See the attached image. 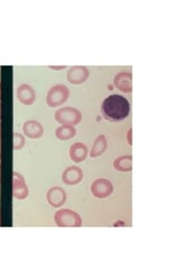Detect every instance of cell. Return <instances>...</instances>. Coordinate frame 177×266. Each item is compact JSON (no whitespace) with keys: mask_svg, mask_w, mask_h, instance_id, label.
<instances>
[{"mask_svg":"<svg viewBox=\"0 0 177 266\" xmlns=\"http://www.w3.org/2000/svg\"><path fill=\"white\" fill-rule=\"evenodd\" d=\"M0 140H2V123H0Z\"/></svg>","mask_w":177,"mask_h":266,"instance_id":"ffe728a7","label":"cell"},{"mask_svg":"<svg viewBox=\"0 0 177 266\" xmlns=\"http://www.w3.org/2000/svg\"><path fill=\"white\" fill-rule=\"evenodd\" d=\"M17 98L22 105L31 106L35 101V92L29 84H21L17 90Z\"/></svg>","mask_w":177,"mask_h":266,"instance_id":"8fae6325","label":"cell"},{"mask_svg":"<svg viewBox=\"0 0 177 266\" xmlns=\"http://www.w3.org/2000/svg\"><path fill=\"white\" fill-rule=\"evenodd\" d=\"M47 200L52 207H60L66 203L67 193L60 187H53L47 193Z\"/></svg>","mask_w":177,"mask_h":266,"instance_id":"9c48e42d","label":"cell"},{"mask_svg":"<svg viewBox=\"0 0 177 266\" xmlns=\"http://www.w3.org/2000/svg\"><path fill=\"white\" fill-rule=\"evenodd\" d=\"M91 192L98 199L109 198L112 192H113V186L106 179H98V180L92 183Z\"/></svg>","mask_w":177,"mask_h":266,"instance_id":"5b68a950","label":"cell"},{"mask_svg":"<svg viewBox=\"0 0 177 266\" xmlns=\"http://www.w3.org/2000/svg\"><path fill=\"white\" fill-rule=\"evenodd\" d=\"M129 102L120 95L109 96L101 105V113L103 118L111 122H120L129 115Z\"/></svg>","mask_w":177,"mask_h":266,"instance_id":"6da1fadb","label":"cell"},{"mask_svg":"<svg viewBox=\"0 0 177 266\" xmlns=\"http://www.w3.org/2000/svg\"><path fill=\"white\" fill-rule=\"evenodd\" d=\"M58 123L62 125H76L81 122L82 113L76 108L64 107L59 109L55 114Z\"/></svg>","mask_w":177,"mask_h":266,"instance_id":"3957f363","label":"cell"},{"mask_svg":"<svg viewBox=\"0 0 177 266\" xmlns=\"http://www.w3.org/2000/svg\"><path fill=\"white\" fill-rule=\"evenodd\" d=\"M131 135H132V130H128V132H127V141H128V144H129V146H132Z\"/></svg>","mask_w":177,"mask_h":266,"instance_id":"d6986e66","label":"cell"},{"mask_svg":"<svg viewBox=\"0 0 177 266\" xmlns=\"http://www.w3.org/2000/svg\"><path fill=\"white\" fill-rule=\"evenodd\" d=\"M114 85L117 89L125 94L132 91V73L121 71L114 77Z\"/></svg>","mask_w":177,"mask_h":266,"instance_id":"30bf717a","label":"cell"},{"mask_svg":"<svg viewBox=\"0 0 177 266\" xmlns=\"http://www.w3.org/2000/svg\"><path fill=\"white\" fill-rule=\"evenodd\" d=\"M0 225H2V218H0Z\"/></svg>","mask_w":177,"mask_h":266,"instance_id":"d4e9b609","label":"cell"},{"mask_svg":"<svg viewBox=\"0 0 177 266\" xmlns=\"http://www.w3.org/2000/svg\"><path fill=\"white\" fill-rule=\"evenodd\" d=\"M0 99H2V83H0Z\"/></svg>","mask_w":177,"mask_h":266,"instance_id":"44dd1931","label":"cell"},{"mask_svg":"<svg viewBox=\"0 0 177 266\" xmlns=\"http://www.w3.org/2000/svg\"><path fill=\"white\" fill-rule=\"evenodd\" d=\"M23 133L29 139H39L43 135V128L38 121L29 120L22 126Z\"/></svg>","mask_w":177,"mask_h":266,"instance_id":"7c38bea8","label":"cell"},{"mask_svg":"<svg viewBox=\"0 0 177 266\" xmlns=\"http://www.w3.org/2000/svg\"><path fill=\"white\" fill-rule=\"evenodd\" d=\"M83 180V171L78 166H69L62 173V181L67 186H76Z\"/></svg>","mask_w":177,"mask_h":266,"instance_id":"ba28073f","label":"cell"},{"mask_svg":"<svg viewBox=\"0 0 177 266\" xmlns=\"http://www.w3.org/2000/svg\"><path fill=\"white\" fill-rule=\"evenodd\" d=\"M90 76V71L86 67L83 66H74L69 69L67 73V78L70 83L72 84H81L84 83Z\"/></svg>","mask_w":177,"mask_h":266,"instance_id":"8992f818","label":"cell"},{"mask_svg":"<svg viewBox=\"0 0 177 266\" xmlns=\"http://www.w3.org/2000/svg\"><path fill=\"white\" fill-rule=\"evenodd\" d=\"M25 143H26L25 137L20 135V133L14 132V149L16 150V151L25 147Z\"/></svg>","mask_w":177,"mask_h":266,"instance_id":"e0dca14e","label":"cell"},{"mask_svg":"<svg viewBox=\"0 0 177 266\" xmlns=\"http://www.w3.org/2000/svg\"><path fill=\"white\" fill-rule=\"evenodd\" d=\"M49 68L53 69V70H62V69H66L67 67L66 66H59V67H57V66H49Z\"/></svg>","mask_w":177,"mask_h":266,"instance_id":"ac0fdd59","label":"cell"},{"mask_svg":"<svg viewBox=\"0 0 177 266\" xmlns=\"http://www.w3.org/2000/svg\"><path fill=\"white\" fill-rule=\"evenodd\" d=\"M0 181H2V166H0Z\"/></svg>","mask_w":177,"mask_h":266,"instance_id":"7402d4cb","label":"cell"},{"mask_svg":"<svg viewBox=\"0 0 177 266\" xmlns=\"http://www.w3.org/2000/svg\"><path fill=\"white\" fill-rule=\"evenodd\" d=\"M29 190L26 184L25 179L21 174L17 172H14V180H13V195L17 200H25L28 198Z\"/></svg>","mask_w":177,"mask_h":266,"instance_id":"52a82bcc","label":"cell"},{"mask_svg":"<svg viewBox=\"0 0 177 266\" xmlns=\"http://www.w3.org/2000/svg\"><path fill=\"white\" fill-rule=\"evenodd\" d=\"M0 119H2V105H0Z\"/></svg>","mask_w":177,"mask_h":266,"instance_id":"603a6c76","label":"cell"},{"mask_svg":"<svg viewBox=\"0 0 177 266\" xmlns=\"http://www.w3.org/2000/svg\"><path fill=\"white\" fill-rule=\"evenodd\" d=\"M55 222L59 228H80L82 218L75 211L62 209L55 214Z\"/></svg>","mask_w":177,"mask_h":266,"instance_id":"7a4b0ae2","label":"cell"},{"mask_svg":"<svg viewBox=\"0 0 177 266\" xmlns=\"http://www.w3.org/2000/svg\"><path fill=\"white\" fill-rule=\"evenodd\" d=\"M106 149H108V141H106L105 136L103 135L99 136L93 142V146H92L91 152H90V157L98 158L106 151Z\"/></svg>","mask_w":177,"mask_h":266,"instance_id":"5bb4252c","label":"cell"},{"mask_svg":"<svg viewBox=\"0 0 177 266\" xmlns=\"http://www.w3.org/2000/svg\"><path fill=\"white\" fill-rule=\"evenodd\" d=\"M76 133V130L72 125H61L56 130V137L61 141H68L72 139Z\"/></svg>","mask_w":177,"mask_h":266,"instance_id":"2e32d148","label":"cell"},{"mask_svg":"<svg viewBox=\"0 0 177 266\" xmlns=\"http://www.w3.org/2000/svg\"><path fill=\"white\" fill-rule=\"evenodd\" d=\"M115 170L120 172H131L132 171V157L131 155H122L117 158L113 163Z\"/></svg>","mask_w":177,"mask_h":266,"instance_id":"9a60e30c","label":"cell"},{"mask_svg":"<svg viewBox=\"0 0 177 266\" xmlns=\"http://www.w3.org/2000/svg\"><path fill=\"white\" fill-rule=\"evenodd\" d=\"M0 158H2V144H0Z\"/></svg>","mask_w":177,"mask_h":266,"instance_id":"cb8c5ba5","label":"cell"},{"mask_svg":"<svg viewBox=\"0 0 177 266\" xmlns=\"http://www.w3.org/2000/svg\"><path fill=\"white\" fill-rule=\"evenodd\" d=\"M87 148L84 143H74L70 148V158L72 161L76 162V163H80V162H83L86 157H87Z\"/></svg>","mask_w":177,"mask_h":266,"instance_id":"4fadbf2b","label":"cell"},{"mask_svg":"<svg viewBox=\"0 0 177 266\" xmlns=\"http://www.w3.org/2000/svg\"><path fill=\"white\" fill-rule=\"evenodd\" d=\"M70 91L68 86L63 84H56L48 91L47 95V105L50 108H57L62 106L69 99Z\"/></svg>","mask_w":177,"mask_h":266,"instance_id":"277c9868","label":"cell"}]
</instances>
